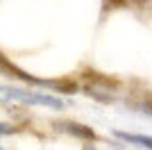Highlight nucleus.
<instances>
[{
    "mask_svg": "<svg viewBox=\"0 0 152 150\" xmlns=\"http://www.w3.org/2000/svg\"><path fill=\"white\" fill-rule=\"evenodd\" d=\"M0 93L7 96V98L27 102V105H45V107H55V109H61L64 107V102L59 98H55L52 93H41V91H25V89H16V87H0Z\"/></svg>",
    "mask_w": 152,
    "mask_h": 150,
    "instance_id": "obj_1",
    "label": "nucleus"
},
{
    "mask_svg": "<svg viewBox=\"0 0 152 150\" xmlns=\"http://www.w3.org/2000/svg\"><path fill=\"white\" fill-rule=\"evenodd\" d=\"M116 137H121L123 141H132V143H139V146H145V148H150V139L132 137V134H125V132H116Z\"/></svg>",
    "mask_w": 152,
    "mask_h": 150,
    "instance_id": "obj_2",
    "label": "nucleus"
},
{
    "mask_svg": "<svg viewBox=\"0 0 152 150\" xmlns=\"http://www.w3.org/2000/svg\"><path fill=\"white\" fill-rule=\"evenodd\" d=\"M0 134H12V130H9L5 123H0Z\"/></svg>",
    "mask_w": 152,
    "mask_h": 150,
    "instance_id": "obj_3",
    "label": "nucleus"
},
{
    "mask_svg": "<svg viewBox=\"0 0 152 150\" xmlns=\"http://www.w3.org/2000/svg\"><path fill=\"white\" fill-rule=\"evenodd\" d=\"M0 150H5V148H2V146H0Z\"/></svg>",
    "mask_w": 152,
    "mask_h": 150,
    "instance_id": "obj_4",
    "label": "nucleus"
}]
</instances>
